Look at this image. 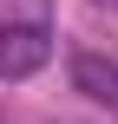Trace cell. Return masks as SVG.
Segmentation results:
<instances>
[{
	"label": "cell",
	"mask_w": 118,
	"mask_h": 124,
	"mask_svg": "<svg viewBox=\"0 0 118 124\" xmlns=\"http://www.w3.org/2000/svg\"><path fill=\"white\" fill-rule=\"evenodd\" d=\"M53 59V33L46 26H0V78H26Z\"/></svg>",
	"instance_id": "1"
}]
</instances>
